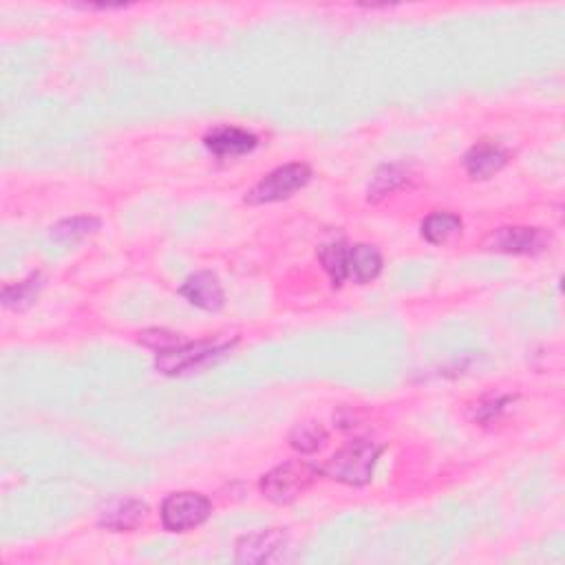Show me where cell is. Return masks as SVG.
Segmentation results:
<instances>
[{
	"label": "cell",
	"instance_id": "obj_1",
	"mask_svg": "<svg viewBox=\"0 0 565 565\" xmlns=\"http://www.w3.org/2000/svg\"><path fill=\"white\" fill-rule=\"evenodd\" d=\"M382 446L371 440H354L327 460L321 473L347 486H365L376 466Z\"/></svg>",
	"mask_w": 565,
	"mask_h": 565
},
{
	"label": "cell",
	"instance_id": "obj_2",
	"mask_svg": "<svg viewBox=\"0 0 565 565\" xmlns=\"http://www.w3.org/2000/svg\"><path fill=\"white\" fill-rule=\"evenodd\" d=\"M318 473L321 471L312 464L290 460L272 468V471L261 479V493L265 499L274 501V504H292L294 499L301 497L305 490L316 482Z\"/></svg>",
	"mask_w": 565,
	"mask_h": 565
},
{
	"label": "cell",
	"instance_id": "obj_3",
	"mask_svg": "<svg viewBox=\"0 0 565 565\" xmlns=\"http://www.w3.org/2000/svg\"><path fill=\"white\" fill-rule=\"evenodd\" d=\"M232 345L234 343H226V340H199V343L177 345L166 351H159L155 367L157 371L166 373V376H179V373L201 369L217 358L226 356Z\"/></svg>",
	"mask_w": 565,
	"mask_h": 565
},
{
	"label": "cell",
	"instance_id": "obj_4",
	"mask_svg": "<svg viewBox=\"0 0 565 565\" xmlns=\"http://www.w3.org/2000/svg\"><path fill=\"white\" fill-rule=\"evenodd\" d=\"M309 179H312V168L307 164L281 166L272 170L270 175H265L259 184L245 195V204L263 206V204H274V201H283L298 193L301 188H305L309 184Z\"/></svg>",
	"mask_w": 565,
	"mask_h": 565
},
{
	"label": "cell",
	"instance_id": "obj_5",
	"mask_svg": "<svg viewBox=\"0 0 565 565\" xmlns=\"http://www.w3.org/2000/svg\"><path fill=\"white\" fill-rule=\"evenodd\" d=\"M212 513V504L199 493L168 495L162 504V524L170 532H186L204 524Z\"/></svg>",
	"mask_w": 565,
	"mask_h": 565
},
{
	"label": "cell",
	"instance_id": "obj_6",
	"mask_svg": "<svg viewBox=\"0 0 565 565\" xmlns=\"http://www.w3.org/2000/svg\"><path fill=\"white\" fill-rule=\"evenodd\" d=\"M550 234L541 228H499L486 239V248L506 254H539L548 248Z\"/></svg>",
	"mask_w": 565,
	"mask_h": 565
},
{
	"label": "cell",
	"instance_id": "obj_7",
	"mask_svg": "<svg viewBox=\"0 0 565 565\" xmlns=\"http://www.w3.org/2000/svg\"><path fill=\"white\" fill-rule=\"evenodd\" d=\"M287 541V535L279 528L263 530L257 535L241 537L237 541V554L234 559L237 563H265L272 561L276 552H281Z\"/></svg>",
	"mask_w": 565,
	"mask_h": 565
},
{
	"label": "cell",
	"instance_id": "obj_8",
	"mask_svg": "<svg viewBox=\"0 0 565 565\" xmlns=\"http://www.w3.org/2000/svg\"><path fill=\"white\" fill-rule=\"evenodd\" d=\"M179 294L186 298V301L193 303L199 309H206V312H219L226 303V294H223V287L219 279L212 272H197L190 276V279L181 285Z\"/></svg>",
	"mask_w": 565,
	"mask_h": 565
},
{
	"label": "cell",
	"instance_id": "obj_9",
	"mask_svg": "<svg viewBox=\"0 0 565 565\" xmlns=\"http://www.w3.org/2000/svg\"><path fill=\"white\" fill-rule=\"evenodd\" d=\"M204 142L208 151L217 157H239L254 151L259 144L257 135L237 129V126H219L206 135Z\"/></svg>",
	"mask_w": 565,
	"mask_h": 565
},
{
	"label": "cell",
	"instance_id": "obj_10",
	"mask_svg": "<svg viewBox=\"0 0 565 565\" xmlns=\"http://www.w3.org/2000/svg\"><path fill=\"white\" fill-rule=\"evenodd\" d=\"M148 508L140 499H115L100 513V526L113 532H129L142 524Z\"/></svg>",
	"mask_w": 565,
	"mask_h": 565
},
{
	"label": "cell",
	"instance_id": "obj_11",
	"mask_svg": "<svg viewBox=\"0 0 565 565\" xmlns=\"http://www.w3.org/2000/svg\"><path fill=\"white\" fill-rule=\"evenodd\" d=\"M508 162V153L490 142H479L464 157L466 173L473 179H490Z\"/></svg>",
	"mask_w": 565,
	"mask_h": 565
},
{
	"label": "cell",
	"instance_id": "obj_12",
	"mask_svg": "<svg viewBox=\"0 0 565 565\" xmlns=\"http://www.w3.org/2000/svg\"><path fill=\"white\" fill-rule=\"evenodd\" d=\"M382 270V257L371 245L358 243L354 248H347V279L358 285H365L376 279Z\"/></svg>",
	"mask_w": 565,
	"mask_h": 565
},
{
	"label": "cell",
	"instance_id": "obj_13",
	"mask_svg": "<svg viewBox=\"0 0 565 565\" xmlns=\"http://www.w3.org/2000/svg\"><path fill=\"white\" fill-rule=\"evenodd\" d=\"M460 232H462V219L457 215H451V212H433V215L422 221V237L435 245L451 241Z\"/></svg>",
	"mask_w": 565,
	"mask_h": 565
},
{
	"label": "cell",
	"instance_id": "obj_14",
	"mask_svg": "<svg viewBox=\"0 0 565 565\" xmlns=\"http://www.w3.org/2000/svg\"><path fill=\"white\" fill-rule=\"evenodd\" d=\"M42 287V276L31 274L29 279L18 285H5L3 287V305L14 312H25L31 305L36 303Z\"/></svg>",
	"mask_w": 565,
	"mask_h": 565
},
{
	"label": "cell",
	"instance_id": "obj_15",
	"mask_svg": "<svg viewBox=\"0 0 565 565\" xmlns=\"http://www.w3.org/2000/svg\"><path fill=\"white\" fill-rule=\"evenodd\" d=\"M318 261L323 263V268L329 274V279H332L334 287L343 285V281L347 279V245H323V248L318 250Z\"/></svg>",
	"mask_w": 565,
	"mask_h": 565
},
{
	"label": "cell",
	"instance_id": "obj_16",
	"mask_svg": "<svg viewBox=\"0 0 565 565\" xmlns=\"http://www.w3.org/2000/svg\"><path fill=\"white\" fill-rule=\"evenodd\" d=\"M404 181H407V173L400 166H382L369 184V201H380L382 197L391 195Z\"/></svg>",
	"mask_w": 565,
	"mask_h": 565
},
{
	"label": "cell",
	"instance_id": "obj_17",
	"mask_svg": "<svg viewBox=\"0 0 565 565\" xmlns=\"http://www.w3.org/2000/svg\"><path fill=\"white\" fill-rule=\"evenodd\" d=\"M100 228V219L95 217H76V219H67L60 221L56 228H51V237L56 241H65V243H73L87 234H93L95 230Z\"/></svg>",
	"mask_w": 565,
	"mask_h": 565
},
{
	"label": "cell",
	"instance_id": "obj_18",
	"mask_svg": "<svg viewBox=\"0 0 565 565\" xmlns=\"http://www.w3.org/2000/svg\"><path fill=\"white\" fill-rule=\"evenodd\" d=\"M327 440V433L321 424L316 422H305V424H298L296 429L290 435V442L296 451L301 453H314L321 449Z\"/></svg>",
	"mask_w": 565,
	"mask_h": 565
},
{
	"label": "cell",
	"instance_id": "obj_19",
	"mask_svg": "<svg viewBox=\"0 0 565 565\" xmlns=\"http://www.w3.org/2000/svg\"><path fill=\"white\" fill-rule=\"evenodd\" d=\"M140 343L148 345V347H153L157 351H166L170 347H177L179 345V338L175 334H168V332H159V329H155V332H144L140 336Z\"/></svg>",
	"mask_w": 565,
	"mask_h": 565
}]
</instances>
